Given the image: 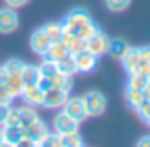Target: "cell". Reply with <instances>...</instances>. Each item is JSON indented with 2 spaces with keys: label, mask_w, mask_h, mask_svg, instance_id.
I'll list each match as a JSON object with an SVG mask.
<instances>
[{
  "label": "cell",
  "mask_w": 150,
  "mask_h": 147,
  "mask_svg": "<svg viewBox=\"0 0 150 147\" xmlns=\"http://www.w3.org/2000/svg\"><path fill=\"white\" fill-rule=\"evenodd\" d=\"M132 0H104V7L110 13H124L125 9H129Z\"/></svg>",
  "instance_id": "25"
},
{
  "label": "cell",
  "mask_w": 150,
  "mask_h": 147,
  "mask_svg": "<svg viewBox=\"0 0 150 147\" xmlns=\"http://www.w3.org/2000/svg\"><path fill=\"white\" fill-rule=\"evenodd\" d=\"M4 124H7V126H20V113H18V108H9V113H7Z\"/></svg>",
  "instance_id": "33"
},
{
  "label": "cell",
  "mask_w": 150,
  "mask_h": 147,
  "mask_svg": "<svg viewBox=\"0 0 150 147\" xmlns=\"http://www.w3.org/2000/svg\"><path fill=\"white\" fill-rule=\"evenodd\" d=\"M7 82H9V73H7V69L4 66H0V83L7 85Z\"/></svg>",
  "instance_id": "37"
},
{
  "label": "cell",
  "mask_w": 150,
  "mask_h": 147,
  "mask_svg": "<svg viewBox=\"0 0 150 147\" xmlns=\"http://www.w3.org/2000/svg\"><path fill=\"white\" fill-rule=\"evenodd\" d=\"M69 99V92L51 87L48 91H44V99H42V106L50 108V110H58L65 105V101Z\"/></svg>",
  "instance_id": "6"
},
{
  "label": "cell",
  "mask_w": 150,
  "mask_h": 147,
  "mask_svg": "<svg viewBox=\"0 0 150 147\" xmlns=\"http://www.w3.org/2000/svg\"><path fill=\"white\" fill-rule=\"evenodd\" d=\"M20 98H23L25 105H28V106H32V108H39V106H42L44 91H42L37 83L25 85V87H23V92H21Z\"/></svg>",
  "instance_id": "8"
},
{
  "label": "cell",
  "mask_w": 150,
  "mask_h": 147,
  "mask_svg": "<svg viewBox=\"0 0 150 147\" xmlns=\"http://www.w3.org/2000/svg\"><path fill=\"white\" fill-rule=\"evenodd\" d=\"M42 30L46 32V36L50 37L51 43L60 41V39H62V34H64V27H62L60 21H50V23H46V25L42 27Z\"/></svg>",
  "instance_id": "20"
},
{
  "label": "cell",
  "mask_w": 150,
  "mask_h": 147,
  "mask_svg": "<svg viewBox=\"0 0 150 147\" xmlns=\"http://www.w3.org/2000/svg\"><path fill=\"white\" fill-rule=\"evenodd\" d=\"M122 66H124V69L127 71V75L129 73H134L136 71V67H138V48H132V46H129L127 48V51H125V55L122 57Z\"/></svg>",
  "instance_id": "15"
},
{
  "label": "cell",
  "mask_w": 150,
  "mask_h": 147,
  "mask_svg": "<svg viewBox=\"0 0 150 147\" xmlns=\"http://www.w3.org/2000/svg\"><path fill=\"white\" fill-rule=\"evenodd\" d=\"M6 2V6L7 7H11V9H21V7H25L30 0H4Z\"/></svg>",
  "instance_id": "34"
},
{
  "label": "cell",
  "mask_w": 150,
  "mask_h": 147,
  "mask_svg": "<svg viewBox=\"0 0 150 147\" xmlns=\"http://www.w3.org/2000/svg\"><path fill=\"white\" fill-rule=\"evenodd\" d=\"M4 145V135H2V129H0V147Z\"/></svg>",
  "instance_id": "40"
},
{
  "label": "cell",
  "mask_w": 150,
  "mask_h": 147,
  "mask_svg": "<svg viewBox=\"0 0 150 147\" xmlns=\"http://www.w3.org/2000/svg\"><path fill=\"white\" fill-rule=\"evenodd\" d=\"M125 101H127V105L132 110H136L145 101V94H143V91H136V89H127L125 87Z\"/></svg>",
  "instance_id": "22"
},
{
  "label": "cell",
  "mask_w": 150,
  "mask_h": 147,
  "mask_svg": "<svg viewBox=\"0 0 150 147\" xmlns=\"http://www.w3.org/2000/svg\"><path fill=\"white\" fill-rule=\"evenodd\" d=\"M148 64H150V46H139L138 48V67L148 66Z\"/></svg>",
  "instance_id": "29"
},
{
  "label": "cell",
  "mask_w": 150,
  "mask_h": 147,
  "mask_svg": "<svg viewBox=\"0 0 150 147\" xmlns=\"http://www.w3.org/2000/svg\"><path fill=\"white\" fill-rule=\"evenodd\" d=\"M62 112L67 113L71 119H74L78 124H81L83 121L88 119L87 112H85V105H83V99L81 98H69L65 101V105L62 106Z\"/></svg>",
  "instance_id": "4"
},
{
  "label": "cell",
  "mask_w": 150,
  "mask_h": 147,
  "mask_svg": "<svg viewBox=\"0 0 150 147\" xmlns=\"http://www.w3.org/2000/svg\"><path fill=\"white\" fill-rule=\"evenodd\" d=\"M60 41L67 46V50H69L71 55H78V53H81V51L85 50V41L80 39V37H76V36H72V34L64 32Z\"/></svg>",
  "instance_id": "14"
},
{
  "label": "cell",
  "mask_w": 150,
  "mask_h": 147,
  "mask_svg": "<svg viewBox=\"0 0 150 147\" xmlns=\"http://www.w3.org/2000/svg\"><path fill=\"white\" fill-rule=\"evenodd\" d=\"M42 145H46V147H62V135L48 133L46 138L42 140Z\"/></svg>",
  "instance_id": "30"
},
{
  "label": "cell",
  "mask_w": 150,
  "mask_h": 147,
  "mask_svg": "<svg viewBox=\"0 0 150 147\" xmlns=\"http://www.w3.org/2000/svg\"><path fill=\"white\" fill-rule=\"evenodd\" d=\"M60 23L64 27V32L72 34V36H76L83 41L88 39L97 30L96 21L92 20V16L85 9H72Z\"/></svg>",
  "instance_id": "1"
},
{
  "label": "cell",
  "mask_w": 150,
  "mask_h": 147,
  "mask_svg": "<svg viewBox=\"0 0 150 147\" xmlns=\"http://www.w3.org/2000/svg\"><path fill=\"white\" fill-rule=\"evenodd\" d=\"M57 67H58V73H62V75H76V64H74V55H67L64 59H60L57 62Z\"/></svg>",
  "instance_id": "19"
},
{
  "label": "cell",
  "mask_w": 150,
  "mask_h": 147,
  "mask_svg": "<svg viewBox=\"0 0 150 147\" xmlns=\"http://www.w3.org/2000/svg\"><path fill=\"white\" fill-rule=\"evenodd\" d=\"M81 145H85V142L78 131H72L62 136V147H81Z\"/></svg>",
  "instance_id": "26"
},
{
  "label": "cell",
  "mask_w": 150,
  "mask_h": 147,
  "mask_svg": "<svg viewBox=\"0 0 150 147\" xmlns=\"http://www.w3.org/2000/svg\"><path fill=\"white\" fill-rule=\"evenodd\" d=\"M0 129H2V135H4V145L18 147L20 140L25 136V129L21 126H7V124H2V126H0Z\"/></svg>",
  "instance_id": "12"
},
{
  "label": "cell",
  "mask_w": 150,
  "mask_h": 147,
  "mask_svg": "<svg viewBox=\"0 0 150 147\" xmlns=\"http://www.w3.org/2000/svg\"><path fill=\"white\" fill-rule=\"evenodd\" d=\"M108 46H110V37L101 29H97L88 39H85V50L90 51V53H94L96 57L106 55L108 53Z\"/></svg>",
  "instance_id": "3"
},
{
  "label": "cell",
  "mask_w": 150,
  "mask_h": 147,
  "mask_svg": "<svg viewBox=\"0 0 150 147\" xmlns=\"http://www.w3.org/2000/svg\"><path fill=\"white\" fill-rule=\"evenodd\" d=\"M78 128H80V124L64 112H58L53 117V129H55V133H58L62 136L67 133H72V131H78Z\"/></svg>",
  "instance_id": "7"
},
{
  "label": "cell",
  "mask_w": 150,
  "mask_h": 147,
  "mask_svg": "<svg viewBox=\"0 0 150 147\" xmlns=\"http://www.w3.org/2000/svg\"><path fill=\"white\" fill-rule=\"evenodd\" d=\"M146 87H148V89H150V75H148V76H146Z\"/></svg>",
  "instance_id": "41"
},
{
  "label": "cell",
  "mask_w": 150,
  "mask_h": 147,
  "mask_svg": "<svg viewBox=\"0 0 150 147\" xmlns=\"http://www.w3.org/2000/svg\"><path fill=\"white\" fill-rule=\"evenodd\" d=\"M37 67H39V75L44 76V78H53L57 73H58L57 62H53V60H50V59H42V62H41Z\"/></svg>",
  "instance_id": "23"
},
{
  "label": "cell",
  "mask_w": 150,
  "mask_h": 147,
  "mask_svg": "<svg viewBox=\"0 0 150 147\" xmlns=\"http://www.w3.org/2000/svg\"><path fill=\"white\" fill-rule=\"evenodd\" d=\"M37 85H39L42 91H48V89L53 87V82H51V78H44V76H41L39 82H37Z\"/></svg>",
  "instance_id": "35"
},
{
  "label": "cell",
  "mask_w": 150,
  "mask_h": 147,
  "mask_svg": "<svg viewBox=\"0 0 150 147\" xmlns=\"http://www.w3.org/2000/svg\"><path fill=\"white\" fill-rule=\"evenodd\" d=\"M13 99H14V96L9 91V87L4 85V83H0V105H11Z\"/></svg>",
  "instance_id": "32"
},
{
  "label": "cell",
  "mask_w": 150,
  "mask_h": 147,
  "mask_svg": "<svg viewBox=\"0 0 150 147\" xmlns=\"http://www.w3.org/2000/svg\"><path fill=\"white\" fill-rule=\"evenodd\" d=\"M83 105H85V112L88 117H99L106 112L108 101L104 98V94H101L99 91H88L85 96H81Z\"/></svg>",
  "instance_id": "2"
},
{
  "label": "cell",
  "mask_w": 150,
  "mask_h": 147,
  "mask_svg": "<svg viewBox=\"0 0 150 147\" xmlns=\"http://www.w3.org/2000/svg\"><path fill=\"white\" fill-rule=\"evenodd\" d=\"M67 55H71L69 50H67V46H65L62 41H55V43L50 44V48L46 50V53L42 55V59H50V60H53V62H58L60 59H64V57H67Z\"/></svg>",
  "instance_id": "13"
},
{
  "label": "cell",
  "mask_w": 150,
  "mask_h": 147,
  "mask_svg": "<svg viewBox=\"0 0 150 147\" xmlns=\"http://www.w3.org/2000/svg\"><path fill=\"white\" fill-rule=\"evenodd\" d=\"M143 94H145V99H148V101H150V89H148V87H145V89H143Z\"/></svg>",
  "instance_id": "39"
},
{
  "label": "cell",
  "mask_w": 150,
  "mask_h": 147,
  "mask_svg": "<svg viewBox=\"0 0 150 147\" xmlns=\"http://www.w3.org/2000/svg\"><path fill=\"white\" fill-rule=\"evenodd\" d=\"M23 66H25V62H21L20 59H9V60L4 64V67H6L7 73H9V76H11V75H21Z\"/></svg>",
  "instance_id": "28"
},
{
  "label": "cell",
  "mask_w": 150,
  "mask_h": 147,
  "mask_svg": "<svg viewBox=\"0 0 150 147\" xmlns=\"http://www.w3.org/2000/svg\"><path fill=\"white\" fill-rule=\"evenodd\" d=\"M20 27V18H18V13L16 9H11V7H4L0 9V34H13L16 32V29Z\"/></svg>",
  "instance_id": "5"
},
{
  "label": "cell",
  "mask_w": 150,
  "mask_h": 147,
  "mask_svg": "<svg viewBox=\"0 0 150 147\" xmlns=\"http://www.w3.org/2000/svg\"><path fill=\"white\" fill-rule=\"evenodd\" d=\"M136 112H138V115H139L141 121H145L146 124H150V101H148V99H145V101L136 108Z\"/></svg>",
  "instance_id": "31"
},
{
  "label": "cell",
  "mask_w": 150,
  "mask_h": 147,
  "mask_svg": "<svg viewBox=\"0 0 150 147\" xmlns=\"http://www.w3.org/2000/svg\"><path fill=\"white\" fill-rule=\"evenodd\" d=\"M28 43H30V50H32L34 53L41 55V57L46 53V50H48V48H50V44H51V41H50V37L46 36V32L42 30V27L32 32V36H30V41H28Z\"/></svg>",
  "instance_id": "10"
},
{
  "label": "cell",
  "mask_w": 150,
  "mask_h": 147,
  "mask_svg": "<svg viewBox=\"0 0 150 147\" xmlns=\"http://www.w3.org/2000/svg\"><path fill=\"white\" fill-rule=\"evenodd\" d=\"M97 59H99V57H96L94 53H90V51H87V50H83V51L78 53V55H74L76 71H78V73H90V71H94V69L97 67Z\"/></svg>",
  "instance_id": "11"
},
{
  "label": "cell",
  "mask_w": 150,
  "mask_h": 147,
  "mask_svg": "<svg viewBox=\"0 0 150 147\" xmlns=\"http://www.w3.org/2000/svg\"><path fill=\"white\" fill-rule=\"evenodd\" d=\"M146 87V76L139 71L129 73V78H127V89H136V91H143Z\"/></svg>",
  "instance_id": "21"
},
{
  "label": "cell",
  "mask_w": 150,
  "mask_h": 147,
  "mask_svg": "<svg viewBox=\"0 0 150 147\" xmlns=\"http://www.w3.org/2000/svg\"><path fill=\"white\" fill-rule=\"evenodd\" d=\"M18 113H20V126L21 128H27V126H30L32 122H35L39 119L37 112L32 106H28V105L23 106V108H18Z\"/></svg>",
  "instance_id": "18"
},
{
  "label": "cell",
  "mask_w": 150,
  "mask_h": 147,
  "mask_svg": "<svg viewBox=\"0 0 150 147\" xmlns=\"http://www.w3.org/2000/svg\"><path fill=\"white\" fill-rule=\"evenodd\" d=\"M41 78L39 75V67L34 66V64H25L23 69H21V80L25 85H32V83H37Z\"/></svg>",
  "instance_id": "16"
},
{
  "label": "cell",
  "mask_w": 150,
  "mask_h": 147,
  "mask_svg": "<svg viewBox=\"0 0 150 147\" xmlns=\"http://www.w3.org/2000/svg\"><path fill=\"white\" fill-rule=\"evenodd\" d=\"M9 108H11V105H0V126L6 122V117L9 113Z\"/></svg>",
  "instance_id": "36"
},
{
  "label": "cell",
  "mask_w": 150,
  "mask_h": 147,
  "mask_svg": "<svg viewBox=\"0 0 150 147\" xmlns=\"http://www.w3.org/2000/svg\"><path fill=\"white\" fill-rule=\"evenodd\" d=\"M51 82H53V87L62 89V91H65V92H71V89H72V76H69V75L57 73V75L51 78Z\"/></svg>",
  "instance_id": "24"
},
{
  "label": "cell",
  "mask_w": 150,
  "mask_h": 147,
  "mask_svg": "<svg viewBox=\"0 0 150 147\" xmlns=\"http://www.w3.org/2000/svg\"><path fill=\"white\" fill-rule=\"evenodd\" d=\"M129 44L122 39H110V46H108V55H111L117 60H122V57L125 55Z\"/></svg>",
  "instance_id": "17"
},
{
  "label": "cell",
  "mask_w": 150,
  "mask_h": 147,
  "mask_svg": "<svg viewBox=\"0 0 150 147\" xmlns=\"http://www.w3.org/2000/svg\"><path fill=\"white\" fill-rule=\"evenodd\" d=\"M25 129V136H28L32 142H34V147L37 145V147H41L42 145V140L46 138V135L50 133L48 131V126L41 121V119H37L35 122H32L30 126H27V128H23Z\"/></svg>",
  "instance_id": "9"
},
{
  "label": "cell",
  "mask_w": 150,
  "mask_h": 147,
  "mask_svg": "<svg viewBox=\"0 0 150 147\" xmlns=\"http://www.w3.org/2000/svg\"><path fill=\"white\" fill-rule=\"evenodd\" d=\"M136 145H138V147H150V135H148V136L139 138V140L136 142Z\"/></svg>",
  "instance_id": "38"
},
{
  "label": "cell",
  "mask_w": 150,
  "mask_h": 147,
  "mask_svg": "<svg viewBox=\"0 0 150 147\" xmlns=\"http://www.w3.org/2000/svg\"><path fill=\"white\" fill-rule=\"evenodd\" d=\"M7 87H9V91L13 92L14 98H20L21 92H23V87H25V83L21 80V75H11L9 82H7Z\"/></svg>",
  "instance_id": "27"
}]
</instances>
